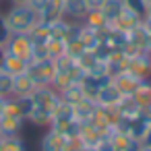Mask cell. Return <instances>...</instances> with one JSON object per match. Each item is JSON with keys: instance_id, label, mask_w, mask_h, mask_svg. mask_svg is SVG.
Wrapping results in <instances>:
<instances>
[{"instance_id": "obj_1", "label": "cell", "mask_w": 151, "mask_h": 151, "mask_svg": "<svg viewBox=\"0 0 151 151\" xmlns=\"http://www.w3.org/2000/svg\"><path fill=\"white\" fill-rule=\"evenodd\" d=\"M4 19L11 33H29L40 23V13H35L29 4H13L4 13Z\"/></svg>"}, {"instance_id": "obj_2", "label": "cell", "mask_w": 151, "mask_h": 151, "mask_svg": "<svg viewBox=\"0 0 151 151\" xmlns=\"http://www.w3.org/2000/svg\"><path fill=\"white\" fill-rule=\"evenodd\" d=\"M33 48H35V44L29 37V33H11L9 42L4 44V52H9L13 56H19L25 62L33 60Z\"/></svg>"}, {"instance_id": "obj_3", "label": "cell", "mask_w": 151, "mask_h": 151, "mask_svg": "<svg viewBox=\"0 0 151 151\" xmlns=\"http://www.w3.org/2000/svg\"><path fill=\"white\" fill-rule=\"evenodd\" d=\"M29 77L40 85H52L54 77H56V62L54 58H46V60H37V62H29L27 68Z\"/></svg>"}, {"instance_id": "obj_4", "label": "cell", "mask_w": 151, "mask_h": 151, "mask_svg": "<svg viewBox=\"0 0 151 151\" xmlns=\"http://www.w3.org/2000/svg\"><path fill=\"white\" fill-rule=\"evenodd\" d=\"M31 97H33V104H35L37 108H44V110H48V112H52V114H54V110L58 108V104L62 101V99H60V93H58L52 85H40V87L31 93Z\"/></svg>"}, {"instance_id": "obj_5", "label": "cell", "mask_w": 151, "mask_h": 151, "mask_svg": "<svg viewBox=\"0 0 151 151\" xmlns=\"http://www.w3.org/2000/svg\"><path fill=\"white\" fill-rule=\"evenodd\" d=\"M126 70L132 73L134 77H139L141 81L151 79V54L143 50V52H137V54L128 56Z\"/></svg>"}, {"instance_id": "obj_6", "label": "cell", "mask_w": 151, "mask_h": 151, "mask_svg": "<svg viewBox=\"0 0 151 151\" xmlns=\"http://www.w3.org/2000/svg\"><path fill=\"white\" fill-rule=\"evenodd\" d=\"M25 124V118L13 116V114H2L0 116V137H17L21 134Z\"/></svg>"}, {"instance_id": "obj_7", "label": "cell", "mask_w": 151, "mask_h": 151, "mask_svg": "<svg viewBox=\"0 0 151 151\" xmlns=\"http://www.w3.org/2000/svg\"><path fill=\"white\" fill-rule=\"evenodd\" d=\"M112 83H114V85H116V89L126 97V95H132V93H134V89L139 87L141 79H139V77H134L132 73L124 70V73H118L116 77H112Z\"/></svg>"}, {"instance_id": "obj_8", "label": "cell", "mask_w": 151, "mask_h": 151, "mask_svg": "<svg viewBox=\"0 0 151 151\" xmlns=\"http://www.w3.org/2000/svg\"><path fill=\"white\" fill-rule=\"evenodd\" d=\"M122 97H124V95H122V93L116 89V85L110 81L108 85H104V87L99 89V93H97V97H95V104L101 106V108H110V106H118Z\"/></svg>"}, {"instance_id": "obj_9", "label": "cell", "mask_w": 151, "mask_h": 151, "mask_svg": "<svg viewBox=\"0 0 151 151\" xmlns=\"http://www.w3.org/2000/svg\"><path fill=\"white\" fill-rule=\"evenodd\" d=\"M64 145H66V137L54 128H48L40 141V151H64Z\"/></svg>"}, {"instance_id": "obj_10", "label": "cell", "mask_w": 151, "mask_h": 151, "mask_svg": "<svg viewBox=\"0 0 151 151\" xmlns=\"http://www.w3.org/2000/svg\"><path fill=\"white\" fill-rule=\"evenodd\" d=\"M112 79L110 77H95V75H85L83 79H81V87H83V91H85V95L89 97V99H93L95 101V97H97V93H99V89L104 87V85H108Z\"/></svg>"}, {"instance_id": "obj_11", "label": "cell", "mask_w": 151, "mask_h": 151, "mask_svg": "<svg viewBox=\"0 0 151 151\" xmlns=\"http://www.w3.org/2000/svg\"><path fill=\"white\" fill-rule=\"evenodd\" d=\"M110 139H112L116 151H139L141 149V141L132 139L128 132H120V130L114 128L112 134H110Z\"/></svg>"}, {"instance_id": "obj_12", "label": "cell", "mask_w": 151, "mask_h": 151, "mask_svg": "<svg viewBox=\"0 0 151 151\" xmlns=\"http://www.w3.org/2000/svg\"><path fill=\"white\" fill-rule=\"evenodd\" d=\"M37 89V83L29 77V73H21L13 79V95L21 97V95H31Z\"/></svg>"}, {"instance_id": "obj_13", "label": "cell", "mask_w": 151, "mask_h": 151, "mask_svg": "<svg viewBox=\"0 0 151 151\" xmlns=\"http://www.w3.org/2000/svg\"><path fill=\"white\" fill-rule=\"evenodd\" d=\"M151 126V116L143 110L137 118H130V124H128V134L132 137V139H137V141H143V137H145V132H147V128Z\"/></svg>"}, {"instance_id": "obj_14", "label": "cell", "mask_w": 151, "mask_h": 151, "mask_svg": "<svg viewBox=\"0 0 151 151\" xmlns=\"http://www.w3.org/2000/svg\"><path fill=\"white\" fill-rule=\"evenodd\" d=\"M64 19V9H62V0H48V4L44 6V11L40 13V21L42 23H56Z\"/></svg>"}, {"instance_id": "obj_15", "label": "cell", "mask_w": 151, "mask_h": 151, "mask_svg": "<svg viewBox=\"0 0 151 151\" xmlns=\"http://www.w3.org/2000/svg\"><path fill=\"white\" fill-rule=\"evenodd\" d=\"M141 21H143V17H139L137 13H132V11L124 9V11L116 17V21H114V23H110V25H112V27H116V29H120V31H124V33H128V31H130V29H134Z\"/></svg>"}, {"instance_id": "obj_16", "label": "cell", "mask_w": 151, "mask_h": 151, "mask_svg": "<svg viewBox=\"0 0 151 151\" xmlns=\"http://www.w3.org/2000/svg\"><path fill=\"white\" fill-rule=\"evenodd\" d=\"M62 9H64V19L68 21H81L87 15L85 0H62Z\"/></svg>"}, {"instance_id": "obj_17", "label": "cell", "mask_w": 151, "mask_h": 151, "mask_svg": "<svg viewBox=\"0 0 151 151\" xmlns=\"http://www.w3.org/2000/svg\"><path fill=\"white\" fill-rule=\"evenodd\" d=\"M27 68H29V62L21 60L19 56H13V54H9V52H4V58H2V70H4V73L17 77V75H21V73H27Z\"/></svg>"}, {"instance_id": "obj_18", "label": "cell", "mask_w": 151, "mask_h": 151, "mask_svg": "<svg viewBox=\"0 0 151 151\" xmlns=\"http://www.w3.org/2000/svg\"><path fill=\"white\" fill-rule=\"evenodd\" d=\"M147 40H149V31H147V27L143 25V21H141L134 29L128 31V46H132V48H137V50H145V52H147Z\"/></svg>"}, {"instance_id": "obj_19", "label": "cell", "mask_w": 151, "mask_h": 151, "mask_svg": "<svg viewBox=\"0 0 151 151\" xmlns=\"http://www.w3.org/2000/svg\"><path fill=\"white\" fill-rule=\"evenodd\" d=\"M73 110H75V120H79L83 124V122H91V118L97 110V104L93 99H83L81 104L73 106Z\"/></svg>"}, {"instance_id": "obj_20", "label": "cell", "mask_w": 151, "mask_h": 151, "mask_svg": "<svg viewBox=\"0 0 151 151\" xmlns=\"http://www.w3.org/2000/svg\"><path fill=\"white\" fill-rule=\"evenodd\" d=\"M81 23H83L85 27L93 29V31H104V29L110 25V23L106 21V17H104L101 11H87V15L81 19Z\"/></svg>"}, {"instance_id": "obj_21", "label": "cell", "mask_w": 151, "mask_h": 151, "mask_svg": "<svg viewBox=\"0 0 151 151\" xmlns=\"http://www.w3.org/2000/svg\"><path fill=\"white\" fill-rule=\"evenodd\" d=\"M60 99L66 101V104H70V106H77V104H81L83 99H89V97L85 95L81 83H73L70 87H66L64 91H60Z\"/></svg>"}, {"instance_id": "obj_22", "label": "cell", "mask_w": 151, "mask_h": 151, "mask_svg": "<svg viewBox=\"0 0 151 151\" xmlns=\"http://www.w3.org/2000/svg\"><path fill=\"white\" fill-rule=\"evenodd\" d=\"M143 110H147L149 106H151V81L147 79V81H141L139 83V87L134 89V93L130 95Z\"/></svg>"}, {"instance_id": "obj_23", "label": "cell", "mask_w": 151, "mask_h": 151, "mask_svg": "<svg viewBox=\"0 0 151 151\" xmlns=\"http://www.w3.org/2000/svg\"><path fill=\"white\" fill-rule=\"evenodd\" d=\"M81 42H83V46H85L87 52H93L101 44V31H93V29H89V27L83 25V29H81Z\"/></svg>"}, {"instance_id": "obj_24", "label": "cell", "mask_w": 151, "mask_h": 151, "mask_svg": "<svg viewBox=\"0 0 151 151\" xmlns=\"http://www.w3.org/2000/svg\"><path fill=\"white\" fill-rule=\"evenodd\" d=\"M27 120H29L31 124H35V126L50 128V124H52V120H54V114H52V112H48V110H44V108H37V106H35Z\"/></svg>"}, {"instance_id": "obj_25", "label": "cell", "mask_w": 151, "mask_h": 151, "mask_svg": "<svg viewBox=\"0 0 151 151\" xmlns=\"http://www.w3.org/2000/svg\"><path fill=\"white\" fill-rule=\"evenodd\" d=\"M118 110H120V116H124V118H137V116L143 112V108H141V106H139L130 95H126V97H122V99H120Z\"/></svg>"}, {"instance_id": "obj_26", "label": "cell", "mask_w": 151, "mask_h": 151, "mask_svg": "<svg viewBox=\"0 0 151 151\" xmlns=\"http://www.w3.org/2000/svg\"><path fill=\"white\" fill-rule=\"evenodd\" d=\"M99 11L104 13V17H106L108 23H114L116 17L124 11V2H122V0H106L104 6H101Z\"/></svg>"}, {"instance_id": "obj_27", "label": "cell", "mask_w": 151, "mask_h": 151, "mask_svg": "<svg viewBox=\"0 0 151 151\" xmlns=\"http://www.w3.org/2000/svg\"><path fill=\"white\" fill-rule=\"evenodd\" d=\"M0 151H27V143L21 134L2 137V141H0Z\"/></svg>"}, {"instance_id": "obj_28", "label": "cell", "mask_w": 151, "mask_h": 151, "mask_svg": "<svg viewBox=\"0 0 151 151\" xmlns=\"http://www.w3.org/2000/svg\"><path fill=\"white\" fill-rule=\"evenodd\" d=\"M29 37L33 40V44H35V46H40V44H48V40L52 37V33H50V25L40 21V23L29 31Z\"/></svg>"}, {"instance_id": "obj_29", "label": "cell", "mask_w": 151, "mask_h": 151, "mask_svg": "<svg viewBox=\"0 0 151 151\" xmlns=\"http://www.w3.org/2000/svg\"><path fill=\"white\" fill-rule=\"evenodd\" d=\"M15 97V95H13ZM15 104H17V110H19V114L27 120L29 118V114L33 112V108H35V104H33V97L31 95H21V97H15Z\"/></svg>"}, {"instance_id": "obj_30", "label": "cell", "mask_w": 151, "mask_h": 151, "mask_svg": "<svg viewBox=\"0 0 151 151\" xmlns=\"http://www.w3.org/2000/svg\"><path fill=\"white\" fill-rule=\"evenodd\" d=\"M48 52H50V58H58L62 54H66V42L60 40V37H50L48 44H46Z\"/></svg>"}, {"instance_id": "obj_31", "label": "cell", "mask_w": 151, "mask_h": 151, "mask_svg": "<svg viewBox=\"0 0 151 151\" xmlns=\"http://www.w3.org/2000/svg\"><path fill=\"white\" fill-rule=\"evenodd\" d=\"M13 75L4 73L2 68H0V95L2 97H11L13 95Z\"/></svg>"}, {"instance_id": "obj_32", "label": "cell", "mask_w": 151, "mask_h": 151, "mask_svg": "<svg viewBox=\"0 0 151 151\" xmlns=\"http://www.w3.org/2000/svg\"><path fill=\"white\" fill-rule=\"evenodd\" d=\"M85 52H87V50H85L81 37H79V40H73V42H66V56H70L73 60H77V58L83 56Z\"/></svg>"}, {"instance_id": "obj_33", "label": "cell", "mask_w": 151, "mask_h": 151, "mask_svg": "<svg viewBox=\"0 0 151 151\" xmlns=\"http://www.w3.org/2000/svg\"><path fill=\"white\" fill-rule=\"evenodd\" d=\"M97 60H99V58L95 56V52H85L83 56H79V58H77V64H79V66H81L85 73H89Z\"/></svg>"}, {"instance_id": "obj_34", "label": "cell", "mask_w": 151, "mask_h": 151, "mask_svg": "<svg viewBox=\"0 0 151 151\" xmlns=\"http://www.w3.org/2000/svg\"><path fill=\"white\" fill-rule=\"evenodd\" d=\"M122 2H124V9H128V11L137 13L139 17H143V15H145L147 4L143 2V0H122Z\"/></svg>"}, {"instance_id": "obj_35", "label": "cell", "mask_w": 151, "mask_h": 151, "mask_svg": "<svg viewBox=\"0 0 151 151\" xmlns=\"http://www.w3.org/2000/svg\"><path fill=\"white\" fill-rule=\"evenodd\" d=\"M9 37H11V29L6 25L4 15H0V48H4V44L9 42Z\"/></svg>"}, {"instance_id": "obj_36", "label": "cell", "mask_w": 151, "mask_h": 151, "mask_svg": "<svg viewBox=\"0 0 151 151\" xmlns=\"http://www.w3.org/2000/svg\"><path fill=\"white\" fill-rule=\"evenodd\" d=\"M95 151H116V147H114V143H112V139H110V137H104V139H99V141H97Z\"/></svg>"}, {"instance_id": "obj_37", "label": "cell", "mask_w": 151, "mask_h": 151, "mask_svg": "<svg viewBox=\"0 0 151 151\" xmlns=\"http://www.w3.org/2000/svg\"><path fill=\"white\" fill-rule=\"evenodd\" d=\"M27 4H29V6H31L35 13H42V11H44V6L48 4V0H29Z\"/></svg>"}, {"instance_id": "obj_38", "label": "cell", "mask_w": 151, "mask_h": 151, "mask_svg": "<svg viewBox=\"0 0 151 151\" xmlns=\"http://www.w3.org/2000/svg\"><path fill=\"white\" fill-rule=\"evenodd\" d=\"M106 0H85V4H87V11H99L104 6Z\"/></svg>"}, {"instance_id": "obj_39", "label": "cell", "mask_w": 151, "mask_h": 151, "mask_svg": "<svg viewBox=\"0 0 151 151\" xmlns=\"http://www.w3.org/2000/svg\"><path fill=\"white\" fill-rule=\"evenodd\" d=\"M141 145H147V147H151V126L147 128V132H145V137H143Z\"/></svg>"}, {"instance_id": "obj_40", "label": "cell", "mask_w": 151, "mask_h": 151, "mask_svg": "<svg viewBox=\"0 0 151 151\" xmlns=\"http://www.w3.org/2000/svg\"><path fill=\"white\" fill-rule=\"evenodd\" d=\"M143 19H145V21H151V4H147V9H145V15H143Z\"/></svg>"}, {"instance_id": "obj_41", "label": "cell", "mask_w": 151, "mask_h": 151, "mask_svg": "<svg viewBox=\"0 0 151 151\" xmlns=\"http://www.w3.org/2000/svg\"><path fill=\"white\" fill-rule=\"evenodd\" d=\"M2 112H4V97L0 95V116H2Z\"/></svg>"}, {"instance_id": "obj_42", "label": "cell", "mask_w": 151, "mask_h": 151, "mask_svg": "<svg viewBox=\"0 0 151 151\" xmlns=\"http://www.w3.org/2000/svg\"><path fill=\"white\" fill-rule=\"evenodd\" d=\"M29 0H11V4H27Z\"/></svg>"}, {"instance_id": "obj_43", "label": "cell", "mask_w": 151, "mask_h": 151, "mask_svg": "<svg viewBox=\"0 0 151 151\" xmlns=\"http://www.w3.org/2000/svg\"><path fill=\"white\" fill-rule=\"evenodd\" d=\"M79 151H95V147H89V145H83Z\"/></svg>"}, {"instance_id": "obj_44", "label": "cell", "mask_w": 151, "mask_h": 151, "mask_svg": "<svg viewBox=\"0 0 151 151\" xmlns=\"http://www.w3.org/2000/svg\"><path fill=\"white\" fill-rule=\"evenodd\" d=\"M2 58H4V48H0V68H2Z\"/></svg>"}, {"instance_id": "obj_45", "label": "cell", "mask_w": 151, "mask_h": 151, "mask_svg": "<svg viewBox=\"0 0 151 151\" xmlns=\"http://www.w3.org/2000/svg\"><path fill=\"white\" fill-rule=\"evenodd\" d=\"M147 52L151 54V33H149V40H147Z\"/></svg>"}, {"instance_id": "obj_46", "label": "cell", "mask_w": 151, "mask_h": 151, "mask_svg": "<svg viewBox=\"0 0 151 151\" xmlns=\"http://www.w3.org/2000/svg\"><path fill=\"white\" fill-rule=\"evenodd\" d=\"M139 151H151V147H147V145H141V149Z\"/></svg>"}, {"instance_id": "obj_47", "label": "cell", "mask_w": 151, "mask_h": 151, "mask_svg": "<svg viewBox=\"0 0 151 151\" xmlns=\"http://www.w3.org/2000/svg\"><path fill=\"white\" fill-rule=\"evenodd\" d=\"M145 112H147V114H149V116H151V106H149V108H147V110H145Z\"/></svg>"}, {"instance_id": "obj_48", "label": "cell", "mask_w": 151, "mask_h": 151, "mask_svg": "<svg viewBox=\"0 0 151 151\" xmlns=\"http://www.w3.org/2000/svg\"><path fill=\"white\" fill-rule=\"evenodd\" d=\"M143 2H145V4H151V0H143Z\"/></svg>"}, {"instance_id": "obj_49", "label": "cell", "mask_w": 151, "mask_h": 151, "mask_svg": "<svg viewBox=\"0 0 151 151\" xmlns=\"http://www.w3.org/2000/svg\"><path fill=\"white\" fill-rule=\"evenodd\" d=\"M0 141H2V137H0Z\"/></svg>"}, {"instance_id": "obj_50", "label": "cell", "mask_w": 151, "mask_h": 151, "mask_svg": "<svg viewBox=\"0 0 151 151\" xmlns=\"http://www.w3.org/2000/svg\"><path fill=\"white\" fill-rule=\"evenodd\" d=\"M0 2H2V0H0Z\"/></svg>"}, {"instance_id": "obj_51", "label": "cell", "mask_w": 151, "mask_h": 151, "mask_svg": "<svg viewBox=\"0 0 151 151\" xmlns=\"http://www.w3.org/2000/svg\"><path fill=\"white\" fill-rule=\"evenodd\" d=\"M149 81H151V79H149Z\"/></svg>"}]
</instances>
